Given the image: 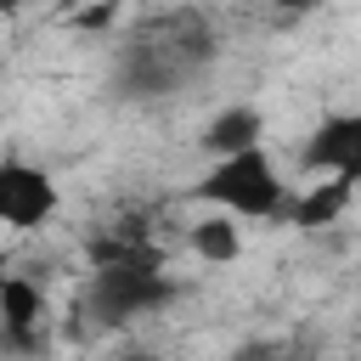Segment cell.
<instances>
[{
    "instance_id": "4fadbf2b",
    "label": "cell",
    "mask_w": 361,
    "mask_h": 361,
    "mask_svg": "<svg viewBox=\"0 0 361 361\" xmlns=\"http://www.w3.org/2000/svg\"><path fill=\"white\" fill-rule=\"evenodd\" d=\"M23 6H28V0H0V17H17Z\"/></svg>"
},
{
    "instance_id": "30bf717a",
    "label": "cell",
    "mask_w": 361,
    "mask_h": 361,
    "mask_svg": "<svg viewBox=\"0 0 361 361\" xmlns=\"http://www.w3.org/2000/svg\"><path fill=\"white\" fill-rule=\"evenodd\" d=\"M231 361H288V355H282V344H271V338H248V344H237Z\"/></svg>"
},
{
    "instance_id": "3957f363",
    "label": "cell",
    "mask_w": 361,
    "mask_h": 361,
    "mask_svg": "<svg viewBox=\"0 0 361 361\" xmlns=\"http://www.w3.org/2000/svg\"><path fill=\"white\" fill-rule=\"evenodd\" d=\"M175 299H180V282L164 271V259H113V265H90V282L79 293V316H90L96 327H124V322L152 316Z\"/></svg>"
},
{
    "instance_id": "7a4b0ae2",
    "label": "cell",
    "mask_w": 361,
    "mask_h": 361,
    "mask_svg": "<svg viewBox=\"0 0 361 361\" xmlns=\"http://www.w3.org/2000/svg\"><path fill=\"white\" fill-rule=\"evenodd\" d=\"M192 197L220 209V214H243V220H288L293 214V192L276 175L265 147L237 152V158H214L203 169V180L192 186Z\"/></svg>"
},
{
    "instance_id": "7c38bea8",
    "label": "cell",
    "mask_w": 361,
    "mask_h": 361,
    "mask_svg": "<svg viewBox=\"0 0 361 361\" xmlns=\"http://www.w3.org/2000/svg\"><path fill=\"white\" fill-rule=\"evenodd\" d=\"M11 276H17V271H11V254H6V248H0V288H6V282H11Z\"/></svg>"
},
{
    "instance_id": "52a82bcc",
    "label": "cell",
    "mask_w": 361,
    "mask_h": 361,
    "mask_svg": "<svg viewBox=\"0 0 361 361\" xmlns=\"http://www.w3.org/2000/svg\"><path fill=\"white\" fill-rule=\"evenodd\" d=\"M203 152L209 158H237V152H254L259 141H265V113L259 107H248V102H231L226 113H214L209 124H203Z\"/></svg>"
},
{
    "instance_id": "5b68a950",
    "label": "cell",
    "mask_w": 361,
    "mask_h": 361,
    "mask_svg": "<svg viewBox=\"0 0 361 361\" xmlns=\"http://www.w3.org/2000/svg\"><path fill=\"white\" fill-rule=\"evenodd\" d=\"M305 175H338L361 192V113H327L299 147Z\"/></svg>"
},
{
    "instance_id": "8992f818",
    "label": "cell",
    "mask_w": 361,
    "mask_h": 361,
    "mask_svg": "<svg viewBox=\"0 0 361 361\" xmlns=\"http://www.w3.org/2000/svg\"><path fill=\"white\" fill-rule=\"evenodd\" d=\"M45 344V293L28 276H11L0 288V350L34 355Z\"/></svg>"
},
{
    "instance_id": "ba28073f",
    "label": "cell",
    "mask_w": 361,
    "mask_h": 361,
    "mask_svg": "<svg viewBox=\"0 0 361 361\" xmlns=\"http://www.w3.org/2000/svg\"><path fill=\"white\" fill-rule=\"evenodd\" d=\"M350 197H355V186H350V180H338V175H327V180H316L305 197H293V214H288V226H299V231L333 226V220L350 209Z\"/></svg>"
},
{
    "instance_id": "277c9868",
    "label": "cell",
    "mask_w": 361,
    "mask_h": 361,
    "mask_svg": "<svg viewBox=\"0 0 361 361\" xmlns=\"http://www.w3.org/2000/svg\"><path fill=\"white\" fill-rule=\"evenodd\" d=\"M62 209L56 180L28 158H0V226L6 231H39Z\"/></svg>"
},
{
    "instance_id": "5bb4252c",
    "label": "cell",
    "mask_w": 361,
    "mask_h": 361,
    "mask_svg": "<svg viewBox=\"0 0 361 361\" xmlns=\"http://www.w3.org/2000/svg\"><path fill=\"white\" fill-rule=\"evenodd\" d=\"M288 361H299V355H288Z\"/></svg>"
},
{
    "instance_id": "8fae6325",
    "label": "cell",
    "mask_w": 361,
    "mask_h": 361,
    "mask_svg": "<svg viewBox=\"0 0 361 361\" xmlns=\"http://www.w3.org/2000/svg\"><path fill=\"white\" fill-rule=\"evenodd\" d=\"M316 0H276V11H310Z\"/></svg>"
},
{
    "instance_id": "6da1fadb",
    "label": "cell",
    "mask_w": 361,
    "mask_h": 361,
    "mask_svg": "<svg viewBox=\"0 0 361 361\" xmlns=\"http://www.w3.org/2000/svg\"><path fill=\"white\" fill-rule=\"evenodd\" d=\"M214 62V28L197 11L147 17L113 56V90L130 102H164Z\"/></svg>"
},
{
    "instance_id": "9c48e42d",
    "label": "cell",
    "mask_w": 361,
    "mask_h": 361,
    "mask_svg": "<svg viewBox=\"0 0 361 361\" xmlns=\"http://www.w3.org/2000/svg\"><path fill=\"white\" fill-rule=\"evenodd\" d=\"M192 254L209 259V265H231L243 254V231H237V214H220L209 209L197 226H192Z\"/></svg>"
}]
</instances>
